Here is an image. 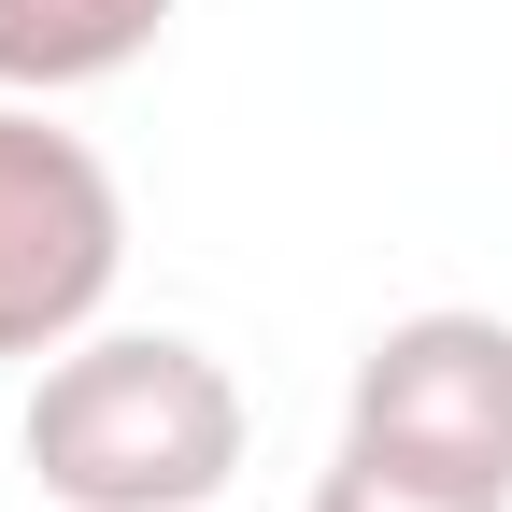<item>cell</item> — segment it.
<instances>
[{
    "instance_id": "5b68a950",
    "label": "cell",
    "mask_w": 512,
    "mask_h": 512,
    "mask_svg": "<svg viewBox=\"0 0 512 512\" xmlns=\"http://www.w3.org/2000/svg\"><path fill=\"white\" fill-rule=\"evenodd\" d=\"M299 512H512V498H470V484H427V470H384V456H356V441H342V456L313 470V498H299Z\"/></svg>"
},
{
    "instance_id": "277c9868",
    "label": "cell",
    "mask_w": 512,
    "mask_h": 512,
    "mask_svg": "<svg viewBox=\"0 0 512 512\" xmlns=\"http://www.w3.org/2000/svg\"><path fill=\"white\" fill-rule=\"evenodd\" d=\"M185 0H0V86L15 100H86L114 72H143Z\"/></svg>"
},
{
    "instance_id": "7a4b0ae2",
    "label": "cell",
    "mask_w": 512,
    "mask_h": 512,
    "mask_svg": "<svg viewBox=\"0 0 512 512\" xmlns=\"http://www.w3.org/2000/svg\"><path fill=\"white\" fill-rule=\"evenodd\" d=\"M128 285V185L86 128H57V100L0 86V356L86 342Z\"/></svg>"
},
{
    "instance_id": "6da1fadb",
    "label": "cell",
    "mask_w": 512,
    "mask_h": 512,
    "mask_svg": "<svg viewBox=\"0 0 512 512\" xmlns=\"http://www.w3.org/2000/svg\"><path fill=\"white\" fill-rule=\"evenodd\" d=\"M242 384L185 328H86L29 384V484L57 512H214L242 484Z\"/></svg>"
},
{
    "instance_id": "3957f363",
    "label": "cell",
    "mask_w": 512,
    "mask_h": 512,
    "mask_svg": "<svg viewBox=\"0 0 512 512\" xmlns=\"http://www.w3.org/2000/svg\"><path fill=\"white\" fill-rule=\"evenodd\" d=\"M342 441L384 470H427V484H470L512 498V313H399L370 328L356 384H342Z\"/></svg>"
}]
</instances>
